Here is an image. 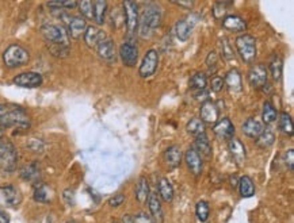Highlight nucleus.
<instances>
[{"label": "nucleus", "mask_w": 294, "mask_h": 223, "mask_svg": "<svg viewBox=\"0 0 294 223\" xmlns=\"http://www.w3.org/2000/svg\"><path fill=\"white\" fill-rule=\"evenodd\" d=\"M163 22V8L157 3H150L141 12L139 19V32L140 37L148 39L161 26Z\"/></svg>", "instance_id": "nucleus-1"}, {"label": "nucleus", "mask_w": 294, "mask_h": 223, "mask_svg": "<svg viewBox=\"0 0 294 223\" xmlns=\"http://www.w3.org/2000/svg\"><path fill=\"white\" fill-rule=\"evenodd\" d=\"M0 125L3 128L30 127V117L22 107L16 104H0Z\"/></svg>", "instance_id": "nucleus-2"}, {"label": "nucleus", "mask_w": 294, "mask_h": 223, "mask_svg": "<svg viewBox=\"0 0 294 223\" xmlns=\"http://www.w3.org/2000/svg\"><path fill=\"white\" fill-rule=\"evenodd\" d=\"M3 61H4L5 66L10 68V69L21 68V66L29 64L30 53L23 46L14 43V45H10L8 48L5 49V52L3 53Z\"/></svg>", "instance_id": "nucleus-3"}, {"label": "nucleus", "mask_w": 294, "mask_h": 223, "mask_svg": "<svg viewBox=\"0 0 294 223\" xmlns=\"http://www.w3.org/2000/svg\"><path fill=\"white\" fill-rule=\"evenodd\" d=\"M237 53L246 64H254L257 59V39L250 34H241L235 41Z\"/></svg>", "instance_id": "nucleus-4"}, {"label": "nucleus", "mask_w": 294, "mask_h": 223, "mask_svg": "<svg viewBox=\"0 0 294 223\" xmlns=\"http://www.w3.org/2000/svg\"><path fill=\"white\" fill-rule=\"evenodd\" d=\"M16 164H18V153L15 146L10 141L0 138V170L11 173L16 169Z\"/></svg>", "instance_id": "nucleus-5"}, {"label": "nucleus", "mask_w": 294, "mask_h": 223, "mask_svg": "<svg viewBox=\"0 0 294 223\" xmlns=\"http://www.w3.org/2000/svg\"><path fill=\"white\" fill-rule=\"evenodd\" d=\"M41 34L52 45H63L70 48V35L64 26L60 25H43L41 27Z\"/></svg>", "instance_id": "nucleus-6"}, {"label": "nucleus", "mask_w": 294, "mask_h": 223, "mask_svg": "<svg viewBox=\"0 0 294 223\" xmlns=\"http://www.w3.org/2000/svg\"><path fill=\"white\" fill-rule=\"evenodd\" d=\"M122 7L123 14H125V26H126L128 37L132 38L136 35V32H137V29H139V4H137L136 1L126 0V1H123L122 3Z\"/></svg>", "instance_id": "nucleus-7"}, {"label": "nucleus", "mask_w": 294, "mask_h": 223, "mask_svg": "<svg viewBox=\"0 0 294 223\" xmlns=\"http://www.w3.org/2000/svg\"><path fill=\"white\" fill-rule=\"evenodd\" d=\"M159 66V53L155 49H150L145 53L143 63L140 65L139 73L143 79H148L150 76H153Z\"/></svg>", "instance_id": "nucleus-8"}, {"label": "nucleus", "mask_w": 294, "mask_h": 223, "mask_svg": "<svg viewBox=\"0 0 294 223\" xmlns=\"http://www.w3.org/2000/svg\"><path fill=\"white\" fill-rule=\"evenodd\" d=\"M248 83L255 90H262L268 84V70L263 64L252 65L248 72Z\"/></svg>", "instance_id": "nucleus-9"}, {"label": "nucleus", "mask_w": 294, "mask_h": 223, "mask_svg": "<svg viewBox=\"0 0 294 223\" xmlns=\"http://www.w3.org/2000/svg\"><path fill=\"white\" fill-rule=\"evenodd\" d=\"M21 202V191L15 186L7 184V186L0 187V203L3 206H5V207H18Z\"/></svg>", "instance_id": "nucleus-10"}, {"label": "nucleus", "mask_w": 294, "mask_h": 223, "mask_svg": "<svg viewBox=\"0 0 294 223\" xmlns=\"http://www.w3.org/2000/svg\"><path fill=\"white\" fill-rule=\"evenodd\" d=\"M198 16L194 14H190L186 18H183L181 21H178L177 26H175V34L179 41H187L188 38L193 34L194 26L197 25Z\"/></svg>", "instance_id": "nucleus-11"}, {"label": "nucleus", "mask_w": 294, "mask_h": 223, "mask_svg": "<svg viewBox=\"0 0 294 223\" xmlns=\"http://www.w3.org/2000/svg\"><path fill=\"white\" fill-rule=\"evenodd\" d=\"M119 57L125 66L133 68L139 60V48L133 41H125L119 48Z\"/></svg>", "instance_id": "nucleus-12"}, {"label": "nucleus", "mask_w": 294, "mask_h": 223, "mask_svg": "<svg viewBox=\"0 0 294 223\" xmlns=\"http://www.w3.org/2000/svg\"><path fill=\"white\" fill-rule=\"evenodd\" d=\"M14 84L22 88H38L42 85V76L37 72H23L14 77Z\"/></svg>", "instance_id": "nucleus-13"}, {"label": "nucleus", "mask_w": 294, "mask_h": 223, "mask_svg": "<svg viewBox=\"0 0 294 223\" xmlns=\"http://www.w3.org/2000/svg\"><path fill=\"white\" fill-rule=\"evenodd\" d=\"M97 52L98 56H99L105 63L114 64V63L117 61V48H115V42H114L112 39H110V38H106L105 41H102V42L98 45Z\"/></svg>", "instance_id": "nucleus-14"}, {"label": "nucleus", "mask_w": 294, "mask_h": 223, "mask_svg": "<svg viewBox=\"0 0 294 223\" xmlns=\"http://www.w3.org/2000/svg\"><path fill=\"white\" fill-rule=\"evenodd\" d=\"M201 121L203 123H208V125H216L219 122L220 119V111L219 107L216 106V103L212 100L205 101L201 104Z\"/></svg>", "instance_id": "nucleus-15"}, {"label": "nucleus", "mask_w": 294, "mask_h": 223, "mask_svg": "<svg viewBox=\"0 0 294 223\" xmlns=\"http://www.w3.org/2000/svg\"><path fill=\"white\" fill-rule=\"evenodd\" d=\"M224 87L229 91V94H240L243 91V79L237 69H230L224 77Z\"/></svg>", "instance_id": "nucleus-16"}, {"label": "nucleus", "mask_w": 294, "mask_h": 223, "mask_svg": "<svg viewBox=\"0 0 294 223\" xmlns=\"http://www.w3.org/2000/svg\"><path fill=\"white\" fill-rule=\"evenodd\" d=\"M184 159H186V164H187L188 169L191 170V173H193L194 176H199L202 173V159H201V154L195 150V148L187 149V152L184 154Z\"/></svg>", "instance_id": "nucleus-17"}, {"label": "nucleus", "mask_w": 294, "mask_h": 223, "mask_svg": "<svg viewBox=\"0 0 294 223\" xmlns=\"http://www.w3.org/2000/svg\"><path fill=\"white\" fill-rule=\"evenodd\" d=\"M67 23H68V35L75 38V39L84 35L87 27H88L86 19L81 18V16H70Z\"/></svg>", "instance_id": "nucleus-18"}, {"label": "nucleus", "mask_w": 294, "mask_h": 223, "mask_svg": "<svg viewBox=\"0 0 294 223\" xmlns=\"http://www.w3.org/2000/svg\"><path fill=\"white\" fill-rule=\"evenodd\" d=\"M213 131L216 133V135H219L220 138H224L229 141L230 138L235 137L236 130L233 123L230 122L229 118H222V119H220L219 122L214 125Z\"/></svg>", "instance_id": "nucleus-19"}, {"label": "nucleus", "mask_w": 294, "mask_h": 223, "mask_svg": "<svg viewBox=\"0 0 294 223\" xmlns=\"http://www.w3.org/2000/svg\"><path fill=\"white\" fill-rule=\"evenodd\" d=\"M84 42H86L87 46L90 48H97L98 45L106 39V32L101 30L99 27L97 26H88L87 27L86 32H84Z\"/></svg>", "instance_id": "nucleus-20"}, {"label": "nucleus", "mask_w": 294, "mask_h": 223, "mask_svg": "<svg viewBox=\"0 0 294 223\" xmlns=\"http://www.w3.org/2000/svg\"><path fill=\"white\" fill-rule=\"evenodd\" d=\"M148 207L150 211V218L153 219V222L163 223L164 221V213H163V207H161V202L156 192H150L149 197H148Z\"/></svg>", "instance_id": "nucleus-21"}, {"label": "nucleus", "mask_w": 294, "mask_h": 223, "mask_svg": "<svg viewBox=\"0 0 294 223\" xmlns=\"http://www.w3.org/2000/svg\"><path fill=\"white\" fill-rule=\"evenodd\" d=\"M228 148H229L230 156H232V159H235L237 164H241V162H244L246 161L247 157V150L244 144L241 142L239 138H230L229 142H228Z\"/></svg>", "instance_id": "nucleus-22"}, {"label": "nucleus", "mask_w": 294, "mask_h": 223, "mask_svg": "<svg viewBox=\"0 0 294 223\" xmlns=\"http://www.w3.org/2000/svg\"><path fill=\"white\" fill-rule=\"evenodd\" d=\"M243 133L246 134L247 137L252 139H257L264 130L262 122H259L255 118H248L246 122L243 123Z\"/></svg>", "instance_id": "nucleus-23"}, {"label": "nucleus", "mask_w": 294, "mask_h": 223, "mask_svg": "<svg viewBox=\"0 0 294 223\" xmlns=\"http://www.w3.org/2000/svg\"><path fill=\"white\" fill-rule=\"evenodd\" d=\"M222 26L233 32H246L247 23L244 22L243 18H240L239 15H226L222 19Z\"/></svg>", "instance_id": "nucleus-24"}, {"label": "nucleus", "mask_w": 294, "mask_h": 223, "mask_svg": "<svg viewBox=\"0 0 294 223\" xmlns=\"http://www.w3.org/2000/svg\"><path fill=\"white\" fill-rule=\"evenodd\" d=\"M164 159L170 168H177L182 162V150L178 145H172L164 152Z\"/></svg>", "instance_id": "nucleus-25"}, {"label": "nucleus", "mask_w": 294, "mask_h": 223, "mask_svg": "<svg viewBox=\"0 0 294 223\" xmlns=\"http://www.w3.org/2000/svg\"><path fill=\"white\" fill-rule=\"evenodd\" d=\"M149 183L147 180V177L141 176L136 184V190H134V195H136V199L139 200L141 204H145L148 202V197H149Z\"/></svg>", "instance_id": "nucleus-26"}, {"label": "nucleus", "mask_w": 294, "mask_h": 223, "mask_svg": "<svg viewBox=\"0 0 294 223\" xmlns=\"http://www.w3.org/2000/svg\"><path fill=\"white\" fill-rule=\"evenodd\" d=\"M21 179L25 181H30V183H37L39 180V166L37 162H32V164L25 165L21 169Z\"/></svg>", "instance_id": "nucleus-27"}, {"label": "nucleus", "mask_w": 294, "mask_h": 223, "mask_svg": "<svg viewBox=\"0 0 294 223\" xmlns=\"http://www.w3.org/2000/svg\"><path fill=\"white\" fill-rule=\"evenodd\" d=\"M159 196L166 203H171L174 199V187L166 177H161L159 180Z\"/></svg>", "instance_id": "nucleus-28"}, {"label": "nucleus", "mask_w": 294, "mask_h": 223, "mask_svg": "<svg viewBox=\"0 0 294 223\" xmlns=\"http://www.w3.org/2000/svg\"><path fill=\"white\" fill-rule=\"evenodd\" d=\"M92 10H94V16L92 19L97 22V25H103L106 21L107 14V3L105 0H97L92 3Z\"/></svg>", "instance_id": "nucleus-29"}, {"label": "nucleus", "mask_w": 294, "mask_h": 223, "mask_svg": "<svg viewBox=\"0 0 294 223\" xmlns=\"http://www.w3.org/2000/svg\"><path fill=\"white\" fill-rule=\"evenodd\" d=\"M268 69L271 72V76L275 81H279L282 79V73H284V61L279 57L278 54H274L271 60H270V65Z\"/></svg>", "instance_id": "nucleus-30"}, {"label": "nucleus", "mask_w": 294, "mask_h": 223, "mask_svg": "<svg viewBox=\"0 0 294 223\" xmlns=\"http://www.w3.org/2000/svg\"><path fill=\"white\" fill-rule=\"evenodd\" d=\"M195 150L199 154L205 156V157H210L212 156V145H210V141H209L206 133L195 137Z\"/></svg>", "instance_id": "nucleus-31"}, {"label": "nucleus", "mask_w": 294, "mask_h": 223, "mask_svg": "<svg viewBox=\"0 0 294 223\" xmlns=\"http://www.w3.org/2000/svg\"><path fill=\"white\" fill-rule=\"evenodd\" d=\"M239 191L243 197H252L255 195V184L250 176H243L239 180Z\"/></svg>", "instance_id": "nucleus-32"}, {"label": "nucleus", "mask_w": 294, "mask_h": 223, "mask_svg": "<svg viewBox=\"0 0 294 223\" xmlns=\"http://www.w3.org/2000/svg\"><path fill=\"white\" fill-rule=\"evenodd\" d=\"M278 118V111L277 108L273 106V103L270 101H264L263 104V112H262V119L266 125H271L277 121Z\"/></svg>", "instance_id": "nucleus-33"}, {"label": "nucleus", "mask_w": 294, "mask_h": 223, "mask_svg": "<svg viewBox=\"0 0 294 223\" xmlns=\"http://www.w3.org/2000/svg\"><path fill=\"white\" fill-rule=\"evenodd\" d=\"M206 85H208V77L203 72H197L191 76L190 79V88L197 92V91H205L206 90Z\"/></svg>", "instance_id": "nucleus-34"}, {"label": "nucleus", "mask_w": 294, "mask_h": 223, "mask_svg": "<svg viewBox=\"0 0 294 223\" xmlns=\"http://www.w3.org/2000/svg\"><path fill=\"white\" fill-rule=\"evenodd\" d=\"M274 141H275V134L271 128H264L263 133L257 138V144L259 148L267 149L273 146Z\"/></svg>", "instance_id": "nucleus-35"}, {"label": "nucleus", "mask_w": 294, "mask_h": 223, "mask_svg": "<svg viewBox=\"0 0 294 223\" xmlns=\"http://www.w3.org/2000/svg\"><path fill=\"white\" fill-rule=\"evenodd\" d=\"M33 199L38 203H49L50 202V191L48 186L45 184H37L33 192Z\"/></svg>", "instance_id": "nucleus-36"}, {"label": "nucleus", "mask_w": 294, "mask_h": 223, "mask_svg": "<svg viewBox=\"0 0 294 223\" xmlns=\"http://www.w3.org/2000/svg\"><path fill=\"white\" fill-rule=\"evenodd\" d=\"M279 130L285 134V135H292L293 134V121L288 112H281L278 122Z\"/></svg>", "instance_id": "nucleus-37"}, {"label": "nucleus", "mask_w": 294, "mask_h": 223, "mask_svg": "<svg viewBox=\"0 0 294 223\" xmlns=\"http://www.w3.org/2000/svg\"><path fill=\"white\" fill-rule=\"evenodd\" d=\"M186 130H187L188 134H191L194 137H198V135L205 133V123L199 118H193L186 125Z\"/></svg>", "instance_id": "nucleus-38"}, {"label": "nucleus", "mask_w": 294, "mask_h": 223, "mask_svg": "<svg viewBox=\"0 0 294 223\" xmlns=\"http://www.w3.org/2000/svg\"><path fill=\"white\" fill-rule=\"evenodd\" d=\"M195 214H197V218L199 222L201 223L208 222L209 215H210V208H209L208 202H205V200L198 202L197 207H195Z\"/></svg>", "instance_id": "nucleus-39"}, {"label": "nucleus", "mask_w": 294, "mask_h": 223, "mask_svg": "<svg viewBox=\"0 0 294 223\" xmlns=\"http://www.w3.org/2000/svg\"><path fill=\"white\" fill-rule=\"evenodd\" d=\"M220 48H221V54H222V57L225 60H232L235 57V54H233V49L230 46L229 39L228 38H221L220 39Z\"/></svg>", "instance_id": "nucleus-40"}, {"label": "nucleus", "mask_w": 294, "mask_h": 223, "mask_svg": "<svg viewBox=\"0 0 294 223\" xmlns=\"http://www.w3.org/2000/svg\"><path fill=\"white\" fill-rule=\"evenodd\" d=\"M49 8L52 10H65V8H75L77 7V1L75 0H68V1H49Z\"/></svg>", "instance_id": "nucleus-41"}, {"label": "nucleus", "mask_w": 294, "mask_h": 223, "mask_svg": "<svg viewBox=\"0 0 294 223\" xmlns=\"http://www.w3.org/2000/svg\"><path fill=\"white\" fill-rule=\"evenodd\" d=\"M77 7L80 10L81 15L84 16V19H92L94 10H92V3L90 0H83L80 3H77Z\"/></svg>", "instance_id": "nucleus-42"}, {"label": "nucleus", "mask_w": 294, "mask_h": 223, "mask_svg": "<svg viewBox=\"0 0 294 223\" xmlns=\"http://www.w3.org/2000/svg\"><path fill=\"white\" fill-rule=\"evenodd\" d=\"M48 48L50 53L56 56V57H67L70 53V48L68 46H63V45H52L48 43Z\"/></svg>", "instance_id": "nucleus-43"}, {"label": "nucleus", "mask_w": 294, "mask_h": 223, "mask_svg": "<svg viewBox=\"0 0 294 223\" xmlns=\"http://www.w3.org/2000/svg\"><path fill=\"white\" fill-rule=\"evenodd\" d=\"M228 4L229 3H225V1H219L214 4L213 8V14L216 19H222L226 16V12H228Z\"/></svg>", "instance_id": "nucleus-44"}, {"label": "nucleus", "mask_w": 294, "mask_h": 223, "mask_svg": "<svg viewBox=\"0 0 294 223\" xmlns=\"http://www.w3.org/2000/svg\"><path fill=\"white\" fill-rule=\"evenodd\" d=\"M217 64H219V54L216 53V52H210L208 54V57H206V66L209 68V70L214 73L216 70H217Z\"/></svg>", "instance_id": "nucleus-45"}, {"label": "nucleus", "mask_w": 294, "mask_h": 223, "mask_svg": "<svg viewBox=\"0 0 294 223\" xmlns=\"http://www.w3.org/2000/svg\"><path fill=\"white\" fill-rule=\"evenodd\" d=\"M27 148L33 152H36V153H42V150L45 149V144L41 139H30L29 144H27Z\"/></svg>", "instance_id": "nucleus-46"}, {"label": "nucleus", "mask_w": 294, "mask_h": 223, "mask_svg": "<svg viewBox=\"0 0 294 223\" xmlns=\"http://www.w3.org/2000/svg\"><path fill=\"white\" fill-rule=\"evenodd\" d=\"M63 200H64V203L67 206L72 207V206L75 204V191L71 190V188L65 190V191L63 192Z\"/></svg>", "instance_id": "nucleus-47"}, {"label": "nucleus", "mask_w": 294, "mask_h": 223, "mask_svg": "<svg viewBox=\"0 0 294 223\" xmlns=\"http://www.w3.org/2000/svg\"><path fill=\"white\" fill-rule=\"evenodd\" d=\"M285 165H286V168H288L290 172H293V166H294V150L293 149L286 150V153H285Z\"/></svg>", "instance_id": "nucleus-48"}, {"label": "nucleus", "mask_w": 294, "mask_h": 223, "mask_svg": "<svg viewBox=\"0 0 294 223\" xmlns=\"http://www.w3.org/2000/svg\"><path fill=\"white\" fill-rule=\"evenodd\" d=\"M222 88H224V79L220 76H214L212 79V91L220 92V91H222Z\"/></svg>", "instance_id": "nucleus-49"}, {"label": "nucleus", "mask_w": 294, "mask_h": 223, "mask_svg": "<svg viewBox=\"0 0 294 223\" xmlns=\"http://www.w3.org/2000/svg\"><path fill=\"white\" fill-rule=\"evenodd\" d=\"M123 202H125V196L121 195V193H117V195H114V196L109 199V206H111V207H119V206H122Z\"/></svg>", "instance_id": "nucleus-50"}, {"label": "nucleus", "mask_w": 294, "mask_h": 223, "mask_svg": "<svg viewBox=\"0 0 294 223\" xmlns=\"http://www.w3.org/2000/svg\"><path fill=\"white\" fill-rule=\"evenodd\" d=\"M133 223H155L153 219L150 218L149 215H147L145 213L137 214L136 217H133Z\"/></svg>", "instance_id": "nucleus-51"}, {"label": "nucleus", "mask_w": 294, "mask_h": 223, "mask_svg": "<svg viewBox=\"0 0 294 223\" xmlns=\"http://www.w3.org/2000/svg\"><path fill=\"white\" fill-rule=\"evenodd\" d=\"M194 97H195V100L202 101V103H205V101L209 100V94L206 92V90H205V91H197V92H194Z\"/></svg>", "instance_id": "nucleus-52"}, {"label": "nucleus", "mask_w": 294, "mask_h": 223, "mask_svg": "<svg viewBox=\"0 0 294 223\" xmlns=\"http://www.w3.org/2000/svg\"><path fill=\"white\" fill-rule=\"evenodd\" d=\"M0 223H10V215L0 207Z\"/></svg>", "instance_id": "nucleus-53"}, {"label": "nucleus", "mask_w": 294, "mask_h": 223, "mask_svg": "<svg viewBox=\"0 0 294 223\" xmlns=\"http://www.w3.org/2000/svg\"><path fill=\"white\" fill-rule=\"evenodd\" d=\"M172 3H175V4H178L179 7H184V8H187V10H191L194 5L193 1H172Z\"/></svg>", "instance_id": "nucleus-54"}, {"label": "nucleus", "mask_w": 294, "mask_h": 223, "mask_svg": "<svg viewBox=\"0 0 294 223\" xmlns=\"http://www.w3.org/2000/svg\"><path fill=\"white\" fill-rule=\"evenodd\" d=\"M123 223H133V218L130 215H125L123 217Z\"/></svg>", "instance_id": "nucleus-55"}, {"label": "nucleus", "mask_w": 294, "mask_h": 223, "mask_svg": "<svg viewBox=\"0 0 294 223\" xmlns=\"http://www.w3.org/2000/svg\"><path fill=\"white\" fill-rule=\"evenodd\" d=\"M3 135H4V128L1 127V125H0V138H3Z\"/></svg>", "instance_id": "nucleus-56"}, {"label": "nucleus", "mask_w": 294, "mask_h": 223, "mask_svg": "<svg viewBox=\"0 0 294 223\" xmlns=\"http://www.w3.org/2000/svg\"><path fill=\"white\" fill-rule=\"evenodd\" d=\"M65 223H76L75 221H68V222H65Z\"/></svg>", "instance_id": "nucleus-57"}, {"label": "nucleus", "mask_w": 294, "mask_h": 223, "mask_svg": "<svg viewBox=\"0 0 294 223\" xmlns=\"http://www.w3.org/2000/svg\"><path fill=\"white\" fill-rule=\"evenodd\" d=\"M114 223H118V222H114Z\"/></svg>", "instance_id": "nucleus-58"}]
</instances>
